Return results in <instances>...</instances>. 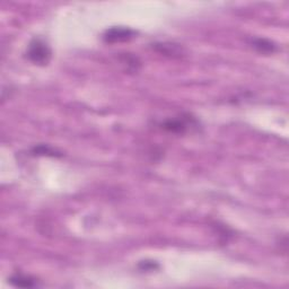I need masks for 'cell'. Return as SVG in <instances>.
<instances>
[{
	"label": "cell",
	"instance_id": "1",
	"mask_svg": "<svg viewBox=\"0 0 289 289\" xmlns=\"http://www.w3.org/2000/svg\"><path fill=\"white\" fill-rule=\"evenodd\" d=\"M26 57L38 66H48L52 58V50L43 39L34 38L27 45Z\"/></svg>",
	"mask_w": 289,
	"mask_h": 289
},
{
	"label": "cell",
	"instance_id": "2",
	"mask_svg": "<svg viewBox=\"0 0 289 289\" xmlns=\"http://www.w3.org/2000/svg\"><path fill=\"white\" fill-rule=\"evenodd\" d=\"M137 32L131 30L129 27H121L116 26L108 29L104 32L103 40L107 43H120V42H128V41L136 38Z\"/></svg>",
	"mask_w": 289,
	"mask_h": 289
},
{
	"label": "cell",
	"instance_id": "3",
	"mask_svg": "<svg viewBox=\"0 0 289 289\" xmlns=\"http://www.w3.org/2000/svg\"><path fill=\"white\" fill-rule=\"evenodd\" d=\"M251 45L253 47L256 51H259L261 53H273L277 51V45L274 44L272 41H270L268 39H262V38H254L251 40Z\"/></svg>",
	"mask_w": 289,
	"mask_h": 289
},
{
	"label": "cell",
	"instance_id": "4",
	"mask_svg": "<svg viewBox=\"0 0 289 289\" xmlns=\"http://www.w3.org/2000/svg\"><path fill=\"white\" fill-rule=\"evenodd\" d=\"M9 283L15 287H21V288H33L38 286L36 283V279L31 276H26V274L23 273H16L8 279Z\"/></svg>",
	"mask_w": 289,
	"mask_h": 289
},
{
	"label": "cell",
	"instance_id": "5",
	"mask_svg": "<svg viewBox=\"0 0 289 289\" xmlns=\"http://www.w3.org/2000/svg\"><path fill=\"white\" fill-rule=\"evenodd\" d=\"M160 126L164 130L173 132V134H183L187 129V123L183 119H168Z\"/></svg>",
	"mask_w": 289,
	"mask_h": 289
},
{
	"label": "cell",
	"instance_id": "6",
	"mask_svg": "<svg viewBox=\"0 0 289 289\" xmlns=\"http://www.w3.org/2000/svg\"><path fill=\"white\" fill-rule=\"evenodd\" d=\"M32 154L34 155H42V156H52V157H57V156H61V153H59L56 149L51 148L48 145H39L32 149Z\"/></svg>",
	"mask_w": 289,
	"mask_h": 289
},
{
	"label": "cell",
	"instance_id": "7",
	"mask_svg": "<svg viewBox=\"0 0 289 289\" xmlns=\"http://www.w3.org/2000/svg\"><path fill=\"white\" fill-rule=\"evenodd\" d=\"M139 268L141 270H145V271H154V270L159 268V265L158 263L154 262V261H143L139 264Z\"/></svg>",
	"mask_w": 289,
	"mask_h": 289
}]
</instances>
